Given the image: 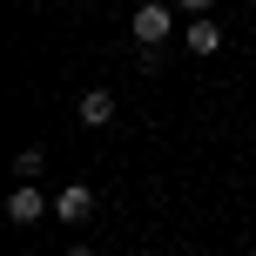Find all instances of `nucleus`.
Returning <instances> with one entry per match:
<instances>
[{
  "instance_id": "f257e3e1",
  "label": "nucleus",
  "mask_w": 256,
  "mask_h": 256,
  "mask_svg": "<svg viewBox=\"0 0 256 256\" xmlns=\"http://www.w3.org/2000/svg\"><path fill=\"white\" fill-rule=\"evenodd\" d=\"M128 27H135V40H142V48H162V40L168 34H176V7H168V0H142V7H135V20H128Z\"/></svg>"
},
{
  "instance_id": "f03ea898",
  "label": "nucleus",
  "mask_w": 256,
  "mask_h": 256,
  "mask_svg": "<svg viewBox=\"0 0 256 256\" xmlns=\"http://www.w3.org/2000/svg\"><path fill=\"white\" fill-rule=\"evenodd\" d=\"M48 196H40L34 189V182H14V196H7V222H14V230H27V222H40V216H48Z\"/></svg>"
},
{
  "instance_id": "7ed1b4c3",
  "label": "nucleus",
  "mask_w": 256,
  "mask_h": 256,
  "mask_svg": "<svg viewBox=\"0 0 256 256\" xmlns=\"http://www.w3.org/2000/svg\"><path fill=\"white\" fill-rule=\"evenodd\" d=\"M54 216H61V222H74V230H81V222L94 216V189H88V182H68V189L54 196Z\"/></svg>"
},
{
  "instance_id": "20e7f679",
  "label": "nucleus",
  "mask_w": 256,
  "mask_h": 256,
  "mask_svg": "<svg viewBox=\"0 0 256 256\" xmlns=\"http://www.w3.org/2000/svg\"><path fill=\"white\" fill-rule=\"evenodd\" d=\"M74 115H81V128H108V122H115V94H108V88H88L74 102Z\"/></svg>"
},
{
  "instance_id": "39448f33",
  "label": "nucleus",
  "mask_w": 256,
  "mask_h": 256,
  "mask_svg": "<svg viewBox=\"0 0 256 256\" xmlns=\"http://www.w3.org/2000/svg\"><path fill=\"white\" fill-rule=\"evenodd\" d=\"M182 48H189V54H216V48H222V27L202 14V20H189V27H182Z\"/></svg>"
},
{
  "instance_id": "423d86ee",
  "label": "nucleus",
  "mask_w": 256,
  "mask_h": 256,
  "mask_svg": "<svg viewBox=\"0 0 256 256\" xmlns=\"http://www.w3.org/2000/svg\"><path fill=\"white\" fill-rule=\"evenodd\" d=\"M14 176L34 182V176H40V148H20V155H14Z\"/></svg>"
},
{
  "instance_id": "0eeeda50",
  "label": "nucleus",
  "mask_w": 256,
  "mask_h": 256,
  "mask_svg": "<svg viewBox=\"0 0 256 256\" xmlns=\"http://www.w3.org/2000/svg\"><path fill=\"white\" fill-rule=\"evenodd\" d=\"M168 7H176V14H189V20H202V14L216 7V0H168Z\"/></svg>"
},
{
  "instance_id": "6e6552de",
  "label": "nucleus",
  "mask_w": 256,
  "mask_h": 256,
  "mask_svg": "<svg viewBox=\"0 0 256 256\" xmlns=\"http://www.w3.org/2000/svg\"><path fill=\"white\" fill-rule=\"evenodd\" d=\"M68 256H94V250H88V243H74V250H68Z\"/></svg>"
}]
</instances>
